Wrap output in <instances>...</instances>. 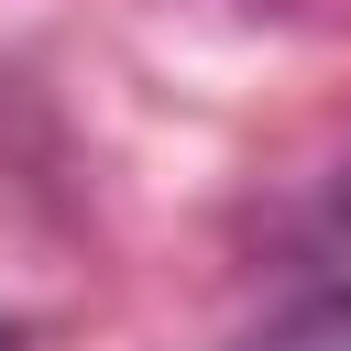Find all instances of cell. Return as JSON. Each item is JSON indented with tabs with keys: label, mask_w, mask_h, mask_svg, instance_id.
<instances>
[{
	"label": "cell",
	"mask_w": 351,
	"mask_h": 351,
	"mask_svg": "<svg viewBox=\"0 0 351 351\" xmlns=\"http://www.w3.org/2000/svg\"><path fill=\"white\" fill-rule=\"evenodd\" d=\"M241 351H351V285H340V296H307V307H285V318H263Z\"/></svg>",
	"instance_id": "cell-1"
},
{
	"label": "cell",
	"mask_w": 351,
	"mask_h": 351,
	"mask_svg": "<svg viewBox=\"0 0 351 351\" xmlns=\"http://www.w3.org/2000/svg\"><path fill=\"white\" fill-rule=\"evenodd\" d=\"M0 351H22V340H11V329H0Z\"/></svg>",
	"instance_id": "cell-2"
},
{
	"label": "cell",
	"mask_w": 351,
	"mask_h": 351,
	"mask_svg": "<svg viewBox=\"0 0 351 351\" xmlns=\"http://www.w3.org/2000/svg\"><path fill=\"white\" fill-rule=\"evenodd\" d=\"M340 208H351V186H340Z\"/></svg>",
	"instance_id": "cell-3"
}]
</instances>
